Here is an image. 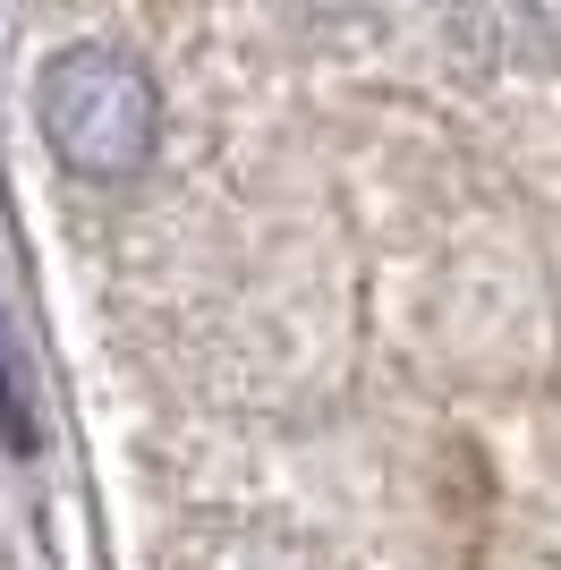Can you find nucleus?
Here are the masks:
<instances>
[{"label": "nucleus", "mask_w": 561, "mask_h": 570, "mask_svg": "<svg viewBox=\"0 0 561 570\" xmlns=\"http://www.w3.org/2000/svg\"><path fill=\"white\" fill-rule=\"evenodd\" d=\"M35 111H43L51 154L86 179H128V170L154 154V77L128 60V51L102 43H69L35 86Z\"/></svg>", "instance_id": "f257e3e1"}]
</instances>
